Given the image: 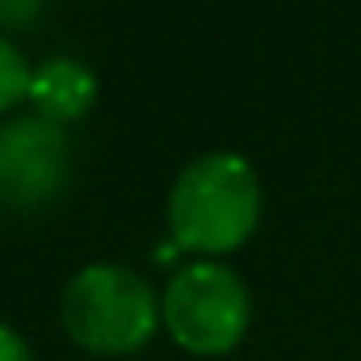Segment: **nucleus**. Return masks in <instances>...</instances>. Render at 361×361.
Segmentation results:
<instances>
[{
	"instance_id": "4",
	"label": "nucleus",
	"mask_w": 361,
	"mask_h": 361,
	"mask_svg": "<svg viewBox=\"0 0 361 361\" xmlns=\"http://www.w3.org/2000/svg\"><path fill=\"white\" fill-rule=\"evenodd\" d=\"M72 180L68 126L42 114H17L0 122V206L38 210L55 202Z\"/></svg>"
},
{
	"instance_id": "7",
	"label": "nucleus",
	"mask_w": 361,
	"mask_h": 361,
	"mask_svg": "<svg viewBox=\"0 0 361 361\" xmlns=\"http://www.w3.org/2000/svg\"><path fill=\"white\" fill-rule=\"evenodd\" d=\"M47 0H0V30H30Z\"/></svg>"
},
{
	"instance_id": "6",
	"label": "nucleus",
	"mask_w": 361,
	"mask_h": 361,
	"mask_svg": "<svg viewBox=\"0 0 361 361\" xmlns=\"http://www.w3.org/2000/svg\"><path fill=\"white\" fill-rule=\"evenodd\" d=\"M30 85H34V68L25 63V55L0 34V114L17 109L21 101H30Z\"/></svg>"
},
{
	"instance_id": "3",
	"label": "nucleus",
	"mask_w": 361,
	"mask_h": 361,
	"mask_svg": "<svg viewBox=\"0 0 361 361\" xmlns=\"http://www.w3.org/2000/svg\"><path fill=\"white\" fill-rule=\"evenodd\" d=\"M160 324L193 357H227L252 324V294L223 261H193L169 277L160 294Z\"/></svg>"
},
{
	"instance_id": "1",
	"label": "nucleus",
	"mask_w": 361,
	"mask_h": 361,
	"mask_svg": "<svg viewBox=\"0 0 361 361\" xmlns=\"http://www.w3.org/2000/svg\"><path fill=\"white\" fill-rule=\"evenodd\" d=\"M261 177L235 152H206L177 173L164 219L180 252L219 261L252 240L261 227Z\"/></svg>"
},
{
	"instance_id": "8",
	"label": "nucleus",
	"mask_w": 361,
	"mask_h": 361,
	"mask_svg": "<svg viewBox=\"0 0 361 361\" xmlns=\"http://www.w3.org/2000/svg\"><path fill=\"white\" fill-rule=\"evenodd\" d=\"M0 361H34L25 336L17 328H8V324H0Z\"/></svg>"
},
{
	"instance_id": "5",
	"label": "nucleus",
	"mask_w": 361,
	"mask_h": 361,
	"mask_svg": "<svg viewBox=\"0 0 361 361\" xmlns=\"http://www.w3.org/2000/svg\"><path fill=\"white\" fill-rule=\"evenodd\" d=\"M34 114L51 118V122H76L85 118L97 101V76L72 55H55L42 68H34V85H30Z\"/></svg>"
},
{
	"instance_id": "2",
	"label": "nucleus",
	"mask_w": 361,
	"mask_h": 361,
	"mask_svg": "<svg viewBox=\"0 0 361 361\" xmlns=\"http://www.w3.org/2000/svg\"><path fill=\"white\" fill-rule=\"evenodd\" d=\"M59 324L85 353L126 357L156 336L160 294L143 273L114 261H97L72 273V281L63 286Z\"/></svg>"
}]
</instances>
